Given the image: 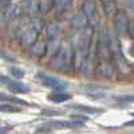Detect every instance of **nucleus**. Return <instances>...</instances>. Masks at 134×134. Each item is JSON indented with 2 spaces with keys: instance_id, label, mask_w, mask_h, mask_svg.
Wrapping results in <instances>:
<instances>
[{
  "instance_id": "obj_1",
  "label": "nucleus",
  "mask_w": 134,
  "mask_h": 134,
  "mask_svg": "<svg viewBox=\"0 0 134 134\" xmlns=\"http://www.w3.org/2000/svg\"><path fill=\"white\" fill-rule=\"evenodd\" d=\"M91 46V30H83L79 35L75 36V54L74 64L76 70H83L88 59Z\"/></svg>"
},
{
  "instance_id": "obj_2",
  "label": "nucleus",
  "mask_w": 134,
  "mask_h": 134,
  "mask_svg": "<svg viewBox=\"0 0 134 134\" xmlns=\"http://www.w3.org/2000/svg\"><path fill=\"white\" fill-rule=\"evenodd\" d=\"M72 58H74V54H72L71 47L64 44V46L55 54V57L52 58L51 66L55 70H67V69H70Z\"/></svg>"
},
{
  "instance_id": "obj_3",
  "label": "nucleus",
  "mask_w": 134,
  "mask_h": 134,
  "mask_svg": "<svg viewBox=\"0 0 134 134\" xmlns=\"http://www.w3.org/2000/svg\"><path fill=\"white\" fill-rule=\"evenodd\" d=\"M110 30L107 27H103L99 32V38L97 43V55L100 60H109L111 55V47H110Z\"/></svg>"
},
{
  "instance_id": "obj_4",
  "label": "nucleus",
  "mask_w": 134,
  "mask_h": 134,
  "mask_svg": "<svg viewBox=\"0 0 134 134\" xmlns=\"http://www.w3.org/2000/svg\"><path fill=\"white\" fill-rule=\"evenodd\" d=\"M83 12L87 16L88 24L91 28H95L98 26V9H97V2L95 0H85L83 2Z\"/></svg>"
},
{
  "instance_id": "obj_5",
  "label": "nucleus",
  "mask_w": 134,
  "mask_h": 134,
  "mask_svg": "<svg viewBox=\"0 0 134 134\" xmlns=\"http://www.w3.org/2000/svg\"><path fill=\"white\" fill-rule=\"evenodd\" d=\"M36 78L44 85V86H47L50 88H52V90H63V88L67 87V83L62 79H58V78H55V76H51V75H47V74H44V72H38L36 74Z\"/></svg>"
},
{
  "instance_id": "obj_6",
  "label": "nucleus",
  "mask_w": 134,
  "mask_h": 134,
  "mask_svg": "<svg viewBox=\"0 0 134 134\" xmlns=\"http://www.w3.org/2000/svg\"><path fill=\"white\" fill-rule=\"evenodd\" d=\"M38 32L39 31L32 24L24 27L23 30L20 31V40H21V43L26 44V46H32V44L38 40Z\"/></svg>"
},
{
  "instance_id": "obj_7",
  "label": "nucleus",
  "mask_w": 134,
  "mask_h": 134,
  "mask_svg": "<svg viewBox=\"0 0 134 134\" xmlns=\"http://www.w3.org/2000/svg\"><path fill=\"white\" fill-rule=\"evenodd\" d=\"M2 83L5 85L11 91L14 93H19V94H24V93H28L30 91V87L21 82H18V81H11L9 78H7L5 75H2Z\"/></svg>"
},
{
  "instance_id": "obj_8",
  "label": "nucleus",
  "mask_w": 134,
  "mask_h": 134,
  "mask_svg": "<svg viewBox=\"0 0 134 134\" xmlns=\"http://www.w3.org/2000/svg\"><path fill=\"white\" fill-rule=\"evenodd\" d=\"M129 21H127V16L125 12H122V11H119V12H117V19H115V26H117V32L121 36L126 35V34L129 32Z\"/></svg>"
},
{
  "instance_id": "obj_9",
  "label": "nucleus",
  "mask_w": 134,
  "mask_h": 134,
  "mask_svg": "<svg viewBox=\"0 0 134 134\" xmlns=\"http://www.w3.org/2000/svg\"><path fill=\"white\" fill-rule=\"evenodd\" d=\"M97 74L102 78H111L114 74V69L107 60H102L97 66Z\"/></svg>"
},
{
  "instance_id": "obj_10",
  "label": "nucleus",
  "mask_w": 134,
  "mask_h": 134,
  "mask_svg": "<svg viewBox=\"0 0 134 134\" xmlns=\"http://www.w3.org/2000/svg\"><path fill=\"white\" fill-rule=\"evenodd\" d=\"M113 54H114V58H115V60H117V67H118V70H119L122 74L130 72V66H129V63L126 62L125 57L122 55L121 48H118V50H117L115 52H113Z\"/></svg>"
},
{
  "instance_id": "obj_11",
  "label": "nucleus",
  "mask_w": 134,
  "mask_h": 134,
  "mask_svg": "<svg viewBox=\"0 0 134 134\" xmlns=\"http://www.w3.org/2000/svg\"><path fill=\"white\" fill-rule=\"evenodd\" d=\"M70 23L74 28L76 30H82L86 27V24L88 23V20H87V16L85 15V12L82 11V12H76L71 19H70Z\"/></svg>"
},
{
  "instance_id": "obj_12",
  "label": "nucleus",
  "mask_w": 134,
  "mask_h": 134,
  "mask_svg": "<svg viewBox=\"0 0 134 134\" xmlns=\"http://www.w3.org/2000/svg\"><path fill=\"white\" fill-rule=\"evenodd\" d=\"M44 126H48V127H78V126H81L79 122H76V121H52L50 122V124H46Z\"/></svg>"
},
{
  "instance_id": "obj_13",
  "label": "nucleus",
  "mask_w": 134,
  "mask_h": 134,
  "mask_svg": "<svg viewBox=\"0 0 134 134\" xmlns=\"http://www.w3.org/2000/svg\"><path fill=\"white\" fill-rule=\"evenodd\" d=\"M102 4H103V11H105V15L107 18H113L117 14V4H115V0H102Z\"/></svg>"
},
{
  "instance_id": "obj_14",
  "label": "nucleus",
  "mask_w": 134,
  "mask_h": 134,
  "mask_svg": "<svg viewBox=\"0 0 134 134\" xmlns=\"http://www.w3.org/2000/svg\"><path fill=\"white\" fill-rule=\"evenodd\" d=\"M31 51L35 57H42V55H44L47 52V44L43 40H36L31 46Z\"/></svg>"
},
{
  "instance_id": "obj_15",
  "label": "nucleus",
  "mask_w": 134,
  "mask_h": 134,
  "mask_svg": "<svg viewBox=\"0 0 134 134\" xmlns=\"http://www.w3.org/2000/svg\"><path fill=\"white\" fill-rule=\"evenodd\" d=\"M70 98H71L70 94L63 93V91H55V93H52V94L48 95V99L52 100V102H57V103L64 102V100H69Z\"/></svg>"
},
{
  "instance_id": "obj_16",
  "label": "nucleus",
  "mask_w": 134,
  "mask_h": 134,
  "mask_svg": "<svg viewBox=\"0 0 134 134\" xmlns=\"http://www.w3.org/2000/svg\"><path fill=\"white\" fill-rule=\"evenodd\" d=\"M47 38L50 39V40H52V39H57V36L59 35V32H60V27H59V24L58 23H50L48 26H47Z\"/></svg>"
},
{
  "instance_id": "obj_17",
  "label": "nucleus",
  "mask_w": 134,
  "mask_h": 134,
  "mask_svg": "<svg viewBox=\"0 0 134 134\" xmlns=\"http://www.w3.org/2000/svg\"><path fill=\"white\" fill-rule=\"evenodd\" d=\"M23 14V7L20 4H15V5H11L8 8V18H11L12 20H16L21 16Z\"/></svg>"
},
{
  "instance_id": "obj_18",
  "label": "nucleus",
  "mask_w": 134,
  "mask_h": 134,
  "mask_svg": "<svg viewBox=\"0 0 134 134\" xmlns=\"http://www.w3.org/2000/svg\"><path fill=\"white\" fill-rule=\"evenodd\" d=\"M55 5V0H39V12L40 14H47L52 9Z\"/></svg>"
},
{
  "instance_id": "obj_19",
  "label": "nucleus",
  "mask_w": 134,
  "mask_h": 134,
  "mask_svg": "<svg viewBox=\"0 0 134 134\" xmlns=\"http://www.w3.org/2000/svg\"><path fill=\"white\" fill-rule=\"evenodd\" d=\"M72 109H75L78 111H82V113H86V114H99V113H102V110H100V109L88 107V106H83V105H74Z\"/></svg>"
},
{
  "instance_id": "obj_20",
  "label": "nucleus",
  "mask_w": 134,
  "mask_h": 134,
  "mask_svg": "<svg viewBox=\"0 0 134 134\" xmlns=\"http://www.w3.org/2000/svg\"><path fill=\"white\" fill-rule=\"evenodd\" d=\"M59 47H60V43L58 39H52L50 43H48V46H47V54L48 55H52V54H57L59 51Z\"/></svg>"
},
{
  "instance_id": "obj_21",
  "label": "nucleus",
  "mask_w": 134,
  "mask_h": 134,
  "mask_svg": "<svg viewBox=\"0 0 134 134\" xmlns=\"http://www.w3.org/2000/svg\"><path fill=\"white\" fill-rule=\"evenodd\" d=\"M2 103H4L5 100H8V102H12V103H18V105H28L26 100H23V99H19V98H14V97H7L4 93H2Z\"/></svg>"
},
{
  "instance_id": "obj_22",
  "label": "nucleus",
  "mask_w": 134,
  "mask_h": 134,
  "mask_svg": "<svg viewBox=\"0 0 134 134\" xmlns=\"http://www.w3.org/2000/svg\"><path fill=\"white\" fill-rule=\"evenodd\" d=\"M72 0H55V7H57L59 11H66L71 5Z\"/></svg>"
},
{
  "instance_id": "obj_23",
  "label": "nucleus",
  "mask_w": 134,
  "mask_h": 134,
  "mask_svg": "<svg viewBox=\"0 0 134 134\" xmlns=\"http://www.w3.org/2000/svg\"><path fill=\"white\" fill-rule=\"evenodd\" d=\"M9 72H11V75H12V76L18 78V79H21V78L24 76V71L21 70V69H18V67H11Z\"/></svg>"
},
{
  "instance_id": "obj_24",
  "label": "nucleus",
  "mask_w": 134,
  "mask_h": 134,
  "mask_svg": "<svg viewBox=\"0 0 134 134\" xmlns=\"http://www.w3.org/2000/svg\"><path fill=\"white\" fill-rule=\"evenodd\" d=\"M115 99L121 103H131L134 102V95H124V97H118Z\"/></svg>"
},
{
  "instance_id": "obj_25",
  "label": "nucleus",
  "mask_w": 134,
  "mask_h": 134,
  "mask_svg": "<svg viewBox=\"0 0 134 134\" xmlns=\"http://www.w3.org/2000/svg\"><path fill=\"white\" fill-rule=\"evenodd\" d=\"M32 26L35 27L38 31H40V30L43 28V20H42L40 18H34V19H32Z\"/></svg>"
},
{
  "instance_id": "obj_26",
  "label": "nucleus",
  "mask_w": 134,
  "mask_h": 134,
  "mask_svg": "<svg viewBox=\"0 0 134 134\" xmlns=\"http://www.w3.org/2000/svg\"><path fill=\"white\" fill-rule=\"evenodd\" d=\"M20 5L26 11H31L32 8V0H20Z\"/></svg>"
},
{
  "instance_id": "obj_27",
  "label": "nucleus",
  "mask_w": 134,
  "mask_h": 134,
  "mask_svg": "<svg viewBox=\"0 0 134 134\" xmlns=\"http://www.w3.org/2000/svg\"><path fill=\"white\" fill-rule=\"evenodd\" d=\"M71 119H72V121H76V122H79L81 125H83L85 122H87V121H88V118H87V117H85V115H72V117H71Z\"/></svg>"
},
{
  "instance_id": "obj_28",
  "label": "nucleus",
  "mask_w": 134,
  "mask_h": 134,
  "mask_svg": "<svg viewBox=\"0 0 134 134\" xmlns=\"http://www.w3.org/2000/svg\"><path fill=\"white\" fill-rule=\"evenodd\" d=\"M0 7H2V12L11 7V0H0Z\"/></svg>"
},
{
  "instance_id": "obj_29",
  "label": "nucleus",
  "mask_w": 134,
  "mask_h": 134,
  "mask_svg": "<svg viewBox=\"0 0 134 134\" xmlns=\"http://www.w3.org/2000/svg\"><path fill=\"white\" fill-rule=\"evenodd\" d=\"M118 2L124 3L130 11H133V12H134V0H118Z\"/></svg>"
},
{
  "instance_id": "obj_30",
  "label": "nucleus",
  "mask_w": 134,
  "mask_h": 134,
  "mask_svg": "<svg viewBox=\"0 0 134 134\" xmlns=\"http://www.w3.org/2000/svg\"><path fill=\"white\" fill-rule=\"evenodd\" d=\"M129 35L134 39V21H131V23L129 24Z\"/></svg>"
},
{
  "instance_id": "obj_31",
  "label": "nucleus",
  "mask_w": 134,
  "mask_h": 134,
  "mask_svg": "<svg viewBox=\"0 0 134 134\" xmlns=\"http://www.w3.org/2000/svg\"><path fill=\"white\" fill-rule=\"evenodd\" d=\"M129 52H130V55L131 57H134V43L130 46V48H129Z\"/></svg>"
},
{
  "instance_id": "obj_32",
  "label": "nucleus",
  "mask_w": 134,
  "mask_h": 134,
  "mask_svg": "<svg viewBox=\"0 0 134 134\" xmlns=\"http://www.w3.org/2000/svg\"><path fill=\"white\" fill-rule=\"evenodd\" d=\"M133 115H134V114H133ZM124 126H134V119H133V121L126 122V124H124Z\"/></svg>"
}]
</instances>
